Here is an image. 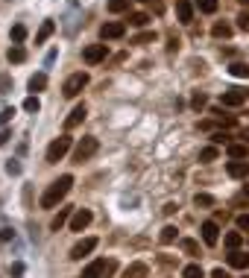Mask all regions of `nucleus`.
<instances>
[{"mask_svg":"<svg viewBox=\"0 0 249 278\" xmlns=\"http://www.w3.org/2000/svg\"><path fill=\"white\" fill-rule=\"evenodd\" d=\"M71 185H73V176L71 173H65V176H59L53 185L41 193V208H59V202L65 197H68V190H71Z\"/></svg>","mask_w":249,"mask_h":278,"instance_id":"f257e3e1","label":"nucleus"},{"mask_svg":"<svg viewBox=\"0 0 249 278\" xmlns=\"http://www.w3.org/2000/svg\"><path fill=\"white\" fill-rule=\"evenodd\" d=\"M71 147H73L71 135H59V138H56V141L47 147V155H44V158H47V164H59L62 158L71 152Z\"/></svg>","mask_w":249,"mask_h":278,"instance_id":"f03ea898","label":"nucleus"},{"mask_svg":"<svg viewBox=\"0 0 249 278\" xmlns=\"http://www.w3.org/2000/svg\"><path fill=\"white\" fill-rule=\"evenodd\" d=\"M82 88H88V73H85V70H79V73H71V76L65 79L62 94H65L68 100H73L76 94H82Z\"/></svg>","mask_w":249,"mask_h":278,"instance_id":"7ed1b4c3","label":"nucleus"},{"mask_svg":"<svg viewBox=\"0 0 249 278\" xmlns=\"http://www.w3.org/2000/svg\"><path fill=\"white\" fill-rule=\"evenodd\" d=\"M97 147H100V141H97V138H91V135L82 138L79 144H76V150H73V161H79V164L88 161V158L97 152Z\"/></svg>","mask_w":249,"mask_h":278,"instance_id":"20e7f679","label":"nucleus"},{"mask_svg":"<svg viewBox=\"0 0 249 278\" xmlns=\"http://www.w3.org/2000/svg\"><path fill=\"white\" fill-rule=\"evenodd\" d=\"M123 33H126V23L120 21H108L100 26V38L103 41H115V38H123Z\"/></svg>","mask_w":249,"mask_h":278,"instance_id":"39448f33","label":"nucleus"},{"mask_svg":"<svg viewBox=\"0 0 249 278\" xmlns=\"http://www.w3.org/2000/svg\"><path fill=\"white\" fill-rule=\"evenodd\" d=\"M94 249H97V237H82V240L71 249V261H82V258L91 255Z\"/></svg>","mask_w":249,"mask_h":278,"instance_id":"423d86ee","label":"nucleus"},{"mask_svg":"<svg viewBox=\"0 0 249 278\" xmlns=\"http://www.w3.org/2000/svg\"><path fill=\"white\" fill-rule=\"evenodd\" d=\"M85 115H88V108H85V103H76L71 108V115L65 117V132H71V129H76L79 123L85 120Z\"/></svg>","mask_w":249,"mask_h":278,"instance_id":"0eeeda50","label":"nucleus"},{"mask_svg":"<svg viewBox=\"0 0 249 278\" xmlns=\"http://www.w3.org/2000/svg\"><path fill=\"white\" fill-rule=\"evenodd\" d=\"M106 56H108V47L106 44H91V47H85V50H82V59L88 62V65H100Z\"/></svg>","mask_w":249,"mask_h":278,"instance_id":"6e6552de","label":"nucleus"},{"mask_svg":"<svg viewBox=\"0 0 249 278\" xmlns=\"http://www.w3.org/2000/svg\"><path fill=\"white\" fill-rule=\"evenodd\" d=\"M91 220H94V214H91L88 208H79L71 217V232H85V229L91 226Z\"/></svg>","mask_w":249,"mask_h":278,"instance_id":"1a4fd4ad","label":"nucleus"},{"mask_svg":"<svg viewBox=\"0 0 249 278\" xmlns=\"http://www.w3.org/2000/svg\"><path fill=\"white\" fill-rule=\"evenodd\" d=\"M202 240H205V246H217V240H220V226L214 220H205L202 223Z\"/></svg>","mask_w":249,"mask_h":278,"instance_id":"9d476101","label":"nucleus"},{"mask_svg":"<svg viewBox=\"0 0 249 278\" xmlns=\"http://www.w3.org/2000/svg\"><path fill=\"white\" fill-rule=\"evenodd\" d=\"M243 100H246V91H240V88H229V91L220 97V103L229 105V108H237V105H243Z\"/></svg>","mask_w":249,"mask_h":278,"instance_id":"9b49d317","label":"nucleus"},{"mask_svg":"<svg viewBox=\"0 0 249 278\" xmlns=\"http://www.w3.org/2000/svg\"><path fill=\"white\" fill-rule=\"evenodd\" d=\"M226 173L232 179H246L249 176V161H229L226 164Z\"/></svg>","mask_w":249,"mask_h":278,"instance_id":"f8f14e48","label":"nucleus"},{"mask_svg":"<svg viewBox=\"0 0 249 278\" xmlns=\"http://www.w3.org/2000/svg\"><path fill=\"white\" fill-rule=\"evenodd\" d=\"M176 18H179V23L193 21V6H190V0H179L176 3Z\"/></svg>","mask_w":249,"mask_h":278,"instance_id":"ddd939ff","label":"nucleus"},{"mask_svg":"<svg viewBox=\"0 0 249 278\" xmlns=\"http://www.w3.org/2000/svg\"><path fill=\"white\" fill-rule=\"evenodd\" d=\"M103 269H106V261H103V258H97V261H91V264L82 269V275H79V278H103Z\"/></svg>","mask_w":249,"mask_h":278,"instance_id":"4468645a","label":"nucleus"},{"mask_svg":"<svg viewBox=\"0 0 249 278\" xmlns=\"http://www.w3.org/2000/svg\"><path fill=\"white\" fill-rule=\"evenodd\" d=\"M229 267L232 269H249V255L246 252H240V249L229 252Z\"/></svg>","mask_w":249,"mask_h":278,"instance_id":"2eb2a0df","label":"nucleus"},{"mask_svg":"<svg viewBox=\"0 0 249 278\" xmlns=\"http://www.w3.org/2000/svg\"><path fill=\"white\" fill-rule=\"evenodd\" d=\"M26 88H30V94L36 97L38 91H44L47 88V73H33L30 76V82H26Z\"/></svg>","mask_w":249,"mask_h":278,"instance_id":"dca6fc26","label":"nucleus"},{"mask_svg":"<svg viewBox=\"0 0 249 278\" xmlns=\"http://www.w3.org/2000/svg\"><path fill=\"white\" fill-rule=\"evenodd\" d=\"M6 59H9L12 65H21V62H26V50H24V44H12L9 50H6Z\"/></svg>","mask_w":249,"mask_h":278,"instance_id":"f3484780","label":"nucleus"},{"mask_svg":"<svg viewBox=\"0 0 249 278\" xmlns=\"http://www.w3.org/2000/svg\"><path fill=\"white\" fill-rule=\"evenodd\" d=\"M53 33H56V23H53V21H44V23H41V30L36 33V44H44Z\"/></svg>","mask_w":249,"mask_h":278,"instance_id":"a211bd4d","label":"nucleus"},{"mask_svg":"<svg viewBox=\"0 0 249 278\" xmlns=\"http://www.w3.org/2000/svg\"><path fill=\"white\" fill-rule=\"evenodd\" d=\"M229 158H232V161H243V158H246V144H229Z\"/></svg>","mask_w":249,"mask_h":278,"instance_id":"6ab92c4d","label":"nucleus"},{"mask_svg":"<svg viewBox=\"0 0 249 278\" xmlns=\"http://www.w3.org/2000/svg\"><path fill=\"white\" fill-rule=\"evenodd\" d=\"M223 243L229 246V252H235V249H240V243H243V234L240 232H229L223 237Z\"/></svg>","mask_w":249,"mask_h":278,"instance_id":"aec40b11","label":"nucleus"},{"mask_svg":"<svg viewBox=\"0 0 249 278\" xmlns=\"http://www.w3.org/2000/svg\"><path fill=\"white\" fill-rule=\"evenodd\" d=\"M229 73L237 76V79H249V65H243V62H232V65H229Z\"/></svg>","mask_w":249,"mask_h":278,"instance_id":"412c9836","label":"nucleus"},{"mask_svg":"<svg viewBox=\"0 0 249 278\" xmlns=\"http://www.w3.org/2000/svg\"><path fill=\"white\" fill-rule=\"evenodd\" d=\"M211 35H214V38H229V35H232V23L217 21V23L211 26Z\"/></svg>","mask_w":249,"mask_h":278,"instance_id":"4be33fe9","label":"nucleus"},{"mask_svg":"<svg viewBox=\"0 0 249 278\" xmlns=\"http://www.w3.org/2000/svg\"><path fill=\"white\" fill-rule=\"evenodd\" d=\"M68 217H71V208H59V214H56V217H53V223H50V229H53V232H59L62 226L68 223Z\"/></svg>","mask_w":249,"mask_h":278,"instance_id":"5701e85b","label":"nucleus"},{"mask_svg":"<svg viewBox=\"0 0 249 278\" xmlns=\"http://www.w3.org/2000/svg\"><path fill=\"white\" fill-rule=\"evenodd\" d=\"M9 38H12L15 44H24V41H26V26H24V23H15L12 33H9Z\"/></svg>","mask_w":249,"mask_h":278,"instance_id":"b1692460","label":"nucleus"},{"mask_svg":"<svg viewBox=\"0 0 249 278\" xmlns=\"http://www.w3.org/2000/svg\"><path fill=\"white\" fill-rule=\"evenodd\" d=\"M179 246H182V252H185V255H190V258L200 255V243H197V240H188V237H185Z\"/></svg>","mask_w":249,"mask_h":278,"instance_id":"393cba45","label":"nucleus"},{"mask_svg":"<svg viewBox=\"0 0 249 278\" xmlns=\"http://www.w3.org/2000/svg\"><path fill=\"white\" fill-rule=\"evenodd\" d=\"M182 278H205V272H202L200 264H188V267L182 269Z\"/></svg>","mask_w":249,"mask_h":278,"instance_id":"a878e982","label":"nucleus"},{"mask_svg":"<svg viewBox=\"0 0 249 278\" xmlns=\"http://www.w3.org/2000/svg\"><path fill=\"white\" fill-rule=\"evenodd\" d=\"M217 155H220V150H217V147H205V150L200 152V161L202 164H211V161H217Z\"/></svg>","mask_w":249,"mask_h":278,"instance_id":"bb28decb","label":"nucleus"},{"mask_svg":"<svg viewBox=\"0 0 249 278\" xmlns=\"http://www.w3.org/2000/svg\"><path fill=\"white\" fill-rule=\"evenodd\" d=\"M129 23L132 26H147V23H150V15H147V12H132Z\"/></svg>","mask_w":249,"mask_h":278,"instance_id":"cd10ccee","label":"nucleus"},{"mask_svg":"<svg viewBox=\"0 0 249 278\" xmlns=\"http://www.w3.org/2000/svg\"><path fill=\"white\" fill-rule=\"evenodd\" d=\"M126 278H147V264H132L126 269Z\"/></svg>","mask_w":249,"mask_h":278,"instance_id":"c85d7f7f","label":"nucleus"},{"mask_svg":"<svg viewBox=\"0 0 249 278\" xmlns=\"http://www.w3.org/2000/svg\"><path fill=\"white\" fill-rule=\"evenodd\" d=\"M193 202H197V208H214V197L211 193H197Z\"/></svg>","mask_w":249,"mask_h":278,"instance_id":"c756f323","label":"nucleus"},{"mask_svg":"<svg viewBox=\"0 0 249 278\" xmlns=\"http://www.w3.org/2000/svg\"><path fill=\"white\" fill-rule=\"evenodd\" d=\"M38 108H41L38 97H33V94H30V97L24 100V112H30V115H38Z\"/></svg>","mask_w":249,"mask_h":278,"instance_id":"7c9ffc66","label":"nucleus"},{"mask_svg":"<svg viewBox=\"0 0 249 278\" xmlns=\"http://www.w3.org/2000/svg\"><path fill=\"white\" fill-rule=\"evenodd\" d=\"M126 9H129V0H108V12L118 15V12H126Z\"/></svg>","mask_w":249,"mask_h":278,"instance_id":"2f4dec72","label":"nucleus"},{"mask_svg":"<svg viewBox=\"0 0 249 278\" xmlns=\"http://www.w3.org/2000/svg\"><path fill=\"white\" fill-rule=\"evenodd\" d=\"M176 240V226H164L161 229V243H173Z\"/></svg>","mask_w":249,"mask_h":278,"instance_id":"473e14b6","label":"nucleus"},{"mask_svg":"<svg viewBox=\"0 0 249 278\" xmlns=\"http://www.w3.org/2000/svg\"><path fill=\"white\" fill-rule=\"evenodd\" d=\"M229 132H223V129H214V135H211V141H214V147H220V144H229Z\"/></svg>","mask_w":249,"mask_h":278,"instance_id":"72a5a7b5","label":"nucleus"},{"mask_svg":"<svg viewBox=\"0 0 249 278\" xmlns=\"http://www.w3.org/2000/svg\"><path fill=\"white\" fill-rule=\"evenodd\" d=\"M9 91H12V76L0 73V94H9Z\"/></svg>","mask_w":249,"mask_h":278,"instance_id":"f704fd0d","label":"nucleus"},{"mask_svg":"<svg viewBox=\"0 0 249 278\" xmlns=\"http://www.w3.org/2000/svg\"><path fill=\"white\" fill-rule=\"evenodd\" d=\"M237 30H243V33H249V9H243L240 15H237Z\"/></svg>","mask_w":249,"mask_h":278,"instance_id":"c9c22d12","label":"nucleus"},{"mask_svg":"<svg viewBox=\"0 0 249 278\" xmlns=\"http://www.w3.org/2000/svg\"><path fill=\"white\" fill-rule=\"evenodd\" d=\"M200 12L214 15V12H217V0H200Z\"/></svg>","mask_w":249,"mask_h":278,"instance_id":"e433bc0d","label":"nucleus"},{"mask_svg":"<svg viewBox=\"0 0 249 278\" xmlns=\"http://www.w3.org/2000/svg\"><path fill=\"white\" fill-rule=\"evenodd\" d=\"M205 103H208V97H205V94H193V100H190V105H193V108H197V112H200V108H205Z\"/></svg>","mask_w":249,"mask_h":278,"instance_id":"4c0bfd02","label":"nucleus"},{"mask_svg":"<svg viewBox=\"0 0 249 278\" xmlns=\"http://www.w3.org/2000/svg\"><path fill=\"white\" fill-rule=\"evenodd\" d=\"M153 38H155V33H141V35H135V38H132V44H150Z\"/></svg>","mask_w":249,"mask_h":278,"instance_id":"58836bf2","label":"nucleus"},{"mask_svg":"<svg viewBox=\"0 0 249 278\" xmlns=\"http://www.w3.org/2000/svg\"><path fill=\"white\" fill-rule=\"evenodd\" d=\"M6 173L9 176H21V164L15 161V158H9V161H6Z\"/></svg>","mask_w":249,"mask_h":278,"instance_id":"ea45409f","label":"nucleus"},{"mask_svg":"<svg viewBox=\"0 0 249 278\" xmlns=\"http://www.w3.org/2000/svg\"><path fill=\"white\" fill-rule=\"evenodd\" d=\"M235 223H237V229H240V232H249V214H240Z\"/></svg>","mask_w":249,"mask_h":278,"instance_id":"a19ab883","label":"nucleus"},{"mask_svg":"<svg viewBox=\"0 0 249 278\" xmlns=\"http://www.w3.org/2000/svg\"><path fill=\"white\" fill-rule=\"evenodd\" d=\"M12 117H15V108H3V112H0V123L6 126V123H9Z\"/></svg>","mask_w":249,"mask_h":278,"instance_id":"79ce46f5","label":"nucleus"},{"mask_svg":"<svg viewBox=\"0 0 249 278\" xmlns=\"http://www.w3.org/2000/svg\"><path fill=\"white\" fill-rule=\"evenodd\" d=\"M9 240H15V232L12 229H0V243H9Z\"/></svg>","mask_w":249,"mask_h":278,"instance_id":"37998d69","label":"nucleus"},{"mask_svg":"<svg viewBox=\"0 0 249 278\" xmlns=\"http://www.w3.org/2000/svg\"><path fill=\"white\" fill-rule=\"evenodd\" d=\"M200 129H205V132H208V129H217V123H214V120H200Z\"/></svg>","mask_w":249,"mask_h":278,"instance_id":"c03bdc74","label":"nucleus"},{"mask_svg":"<svg viewBox=\"0 0 249 278\" xmlns=\"http://www.w3.org/2000/svg\"><path fill=\"white\" fill-rule=\"evenodd\" d=\"M211 278H229V272L223 267H217V269H211Z\"/></svg>","mask_w":249,"mask_h":278,"instance_id":"a18cd8bd","label":"nucleus"},{"mask_svg":"<svg viewBox=\"0 0 249 278\" xmlns=\"http://www.w3.org/2000/svg\"><path fill=\"white\" fill-rule=\"evenodd\" d=\"M176 208H179L176 202H167V205H164V214H167V217H170V214H176Z\"/></svg>","mask_w":249,"mask_h":278,"instance_id":"49530a36","label":"nucleus"},{"mask_svg":"<svg viewBox=\"0 0 249 278\" xmlns=\"http://www.w3.org/2000/svg\"><path fill=\"white\" fill-rule=\"evenodd\" d=\"M9 138H12L9 132H0V147H6V144H9Z\"/></svg>","mask_w":249,"mask_h":278,"instance_id":"de8ad7c7","label":"nucleus"},{"mask_svg":"<svg viewBox=\"0 0 249 278\" xmlns=\"http://www.w3.org/2000/svg\"><path fill=\"white\" fill-rule=\"evenodd\" d=\"M167 50L173 53V50H179V38H170V44H167Z\"/></svg>","mask_w":249,"mask_h":278,"instance_id":"09e8293b","label":"nucleus"},{"mask_svg":"<svg viewBox=\"0 0 249 278\" xmlns=\"http://www.w3.org/2000/svg\"><path fill=\"white\" fill-rule=\"evenodd\" d=\"M237 138H243V144H249V129H240V135Z\"/></svg>","mask_w":249,"mask_h":278,"instance_id":"8fccbe9b","label":"nucleus"},{"mask_svg":"<svg viewBox=\"0 0 249 278\" xmlns=\"http://www.w3.org/2000/svg\"><path fill=\"white\" fill-rule=\"evenodd\" d=\"M243 197H246V199H249V185H246V187H243Z\"/></svg>","mask_w":249,"mask_h":278,"instance_id":"3c124183","label":"nucleus"},{"mask_svg":"<svg viewBox=\"0 0 249 278\" xmlns=\"http://www.w3.org/2000/svg\"><path fill=\"white\" fill-rule=\"evenodd\" d=\"M237 3H240V6H249V0H237Z\"/></svg>","mask_w":249,"mask_h":278,"instance_id":"603ef678","label":"nucleus"}]
</instances>
